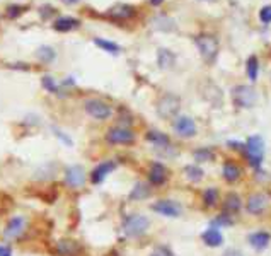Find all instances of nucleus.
<instances>
[{
    "label": "nucleus",
    "mask_w": 271,
    "mask_h": 256,
    "mask_svg": "<svg viewBox=\"0 0 271 256\" xmlns=\"http://www.w3.org/2000/svg\"><path fill=\"white\" fill-rule=\"evenodd\" d=\"M150 227V220L142 214H130L123 218L122 230L128 238H140L144 236Z\"/></svg>",
    "instance_id": "obj_1"
},
{
    "label": "nucleus",
    "mask_w": 271,
    "mask_h": 256,
    "mask_svg": "<svg viewBox=\"0 0 271 256\" xmlns=\"http://www.w3.org/2000/svg\"><path fill=\"white\" fill-rule=\"evenodd\" d=\"M244 156L246 159H248L249 166L256 169L260 168L262 162V158H264V140H262L260 135L249 137L244 146Z\"/></svg>",
    "instance_id": "obj_2"
},
{
    "label": "nucleus",
    "mask_w": 271,
    "mask_h": 256,
    "mask_svg": "<svg viewBox=\"0 0 271 256\" xmlns=\"http://www.w3.org/2000/svg\"><path fill=\"white\" fill-rule=\"evenodd\" d=\"M194 43L200 50V55L206 64H214L218 55V40L214 34H198L194 38Z\"/></svg>",
    "instance_id": "obj_3"
},
{
    "label": "nucleus",
    "mask_w": 271,
    "mask_h": 256,
    "mask_svg": "<svg viewBox=\"0 0 271 256\" xmlns=\"http://www.w3.org/2000/svg\"><path fill=\"white\" fill-rule=\"evenodd\" d=\"M179 108H181V99H179L176 94L166 92L164 96H160V99L157 101V113L164 120H170L176 116L179 113Z\"/></svg>",
    "instance_id": "obj_4"
},
{
    "label": "nucleus",
    "mask_w": 271,
    "mask_h": 256,
    "mask_svg": "<svg viewBox=\"0 0 271 256\" xmlns=\"http://www.w3.org/2000/svg\"><path fill=\"white\" fill-rule=\"evenodd\" d=\"M135 132L126 126H112L106 132V142L111 146H132L135 144Z\"/></svg>",
    "instance_id": "obj_5"
},
{
    "label": "nucleus",
    "mask_w": 271,
    "mask_h": 256,
    "mask_svg": "<svg viewBox=\"0 0 271 256\" xmlns=\"http://www.w3.org/2000/svg\"><path fill=\"white\" fill-rule=\"evenodd\" d=\"M232 101L237 108H252L256 104V92L249 86H236L232 89Z\"/></svg>",
    "instance_id": "obj_6"
},
{
    "label": "nucleus",
    "mask_w": 271,
    "mask_h": 256,
    "mask_svg": "<svg viewBox=\"0 0 271 256\" xmlns=\"http://www.w3.org/2000/svg\"><path fill=\"white\" fill-rule=\"evenodd\" d=\"M64 180L66 186H70L72 190H80L87 181V172L80 164H74V166H68L65 169Z\"/></svg>",
    "instance_id": "obj_7"
},
{
    "label": "nucleus",
    "mask_w": 271,
    "mask_h": 256,
    "mask_svg": "<svg viewBox=\"0 0 271 256\" xmlns=\"http://www.w3.org/2000/svg\"><path fill=\"white\" fill-rule=\"evenodd\" d=\"M84 108L89 116H92L94 120H101V122L111 118L112 114V108L108 102H104L102 99H87L84 102Z\"/></svg>",
    "instance_id": "obj_8"
},
{
    "label": "nucleus",
    "mask_w": 271,
    "mask_h": 256,
    "mask_svg": "<svg viewBox=\"0 0 271 256\" xmlns=\"http://www.w3.org/2000/svg\"><path fill=\"white\" fill-rule=\"evenodd\" d=\"M26 218L22 216H16L12 217L9 222H7L6 229H4V239L6 241H14V239H18L22 236V232L26 230Z\"/></svg>",
    "instance_id": "obj_9"
},
{
    "label": "nucleus",
    "mask_w": 271,
    "mask_h": 256,
    "mask_svg": "<svg viewBox=\"0 0 271 256\" xmlns=\"http://www.w3.org/2000/svg\"><path fill=\"white\" fill-rule=\"evenodd\" d=\"M152 210L164 217H170V218H176L181 216L182 208L178 202L174 200H157L156 204L152 205Z\"/></svg>",
    "instance_id": "obj_10"
},
{
    "label": "nucleus",
    "mask_w": 271,
    "mask_h": 256,
    "mask_svg": "<svg viewBox=\"0 0 271 256\" xmlns=\"http://www.w3.org/2000/svg\"><path fill=\"white\" fill-rule=\"evenodd\" d=\"M174 132L182 138H191L196 135V123L190 116H178L174 120Z\"/></svg>",
    "instance_id": "obj_11"
},
{
    "label": "nucleus",
    "mask_w": 271,
    "mask_h": 256,
    "mask_svg": "<svg viewBox=\"0 0 271 256\" xmlns=\"http://www.w3.org/2000/svg\"><path fill=\"white\" fill-rule=\"evenodd\" d=\"M116 168H118V164H116L114 160H111V159L99 162L98 166L90 171V183H94V184L102 183V181L106 180V178L110 176Z\"/></svg>",
    "instance_id": "obj_12"
},
{
    "label": "nucleus",
    "mask_w": 271,
    "mask_h": 256,
    "mask_svg": "<svg viewBox=\"0 0 271 256\" xmlns=\"http://www.w3.org/2000/svg\"><path fill=\"white\" fill-rule=\"evenodd\" d=\"M55 253L58 256H80L82 244L75 239H62V241L56 242Z\"/></svg>",
    "instance_id": "obj_13"
},
{
    "label": "nucleus",
    "mask_w": 271,
    "mask_h": 256,
    "mask_svg": "<svg viewBox=\"0 0 271 256\" xmlns=\"http://www.w3.org/2000/svg\"><path fill=\"white\" fill-rule=\"evenodd\" d=\"M266 207H268V196L264 193H252L246 202V208L252 216H260V214L264 212Z\"/></svg>",
    "instance_id": "obj_14"
},
{
    "label": "nucleus",
    "mask_w": 271,
    "mask_h": 256,
    "mask_svg": "<svg viewBox=\"0 0 271 256\" xmlns=\"http://www.w3.org/2000/svg\"><path fill=\"white\" fill-rule=\"evenodd\" d=\"M168 168L162 162H154L148 169V184L152 186H162L168 181Z\"/></svg>",
    "instance_id": "obj_15"
},
{
    "label": "nucleus",
    "mask_w": 271,
    "mask_h": 256,
    "mask_svg": "<svg viewBox=\"0 0 271 256\" xmlns=\"http://www.w3.org/2000/svg\"><path fill=\"white\" fill-rule=\"evenodd\" d=\"M106 16L114 20H126L135 16V7L126 6V4H118V6L111 7V9L106 12Z\"/></svg>",
    "instance_id": "obj_16"
},
{
    "label": "nucleus",
    "mask_w": 271,
    "mask_h": 256,
    "mask_svg": "<svg viewBox=\"0 0 271 256\" xmlns=\"http://www.w3.org/2000/svg\"><path fill=\"white\" fill-rule=\"evenodd\" d=\"M80 26V20L75 19V18H70V16H64V18H58L55 22H53V30L58 31V32H68V31H74Z\"/></svg>",
    "instance_id": "obj_17"
},
{
    "label": "nucleus",
    "mask_w": 271,
    "mask_h": 256,
    "mask_svg": "<svg viewBox=\"0 0 271 256\" xmlns=\"http://www.w3.org/2000/svg\"><path fill=\"white\" fill-rule=\"evenodd\" d=\"M240 174H242V169L237 166L236 162H232V160H225L224 166H222V176L227 183H236V181L240 178Z\"/></svg>",
    "instance_id": "obj_18"
},
{
    "label": "nucleus",
    "mask_w": 271,
    "mask_h": 256,
    "mask_svg": "<svg viewBox=\"0 0 271 256\" xmlns=\"http://www.w3.org/2000/svg\"><path fill=\"white\" fill-rule=\"evenodd\" d=\"M145 138H147L150 144H154V147H157V148H169L170 147L169 137L159 130H148L147 135H145Z\"/></svg>",
    "instance_id": "obj_19"
},
{
    "label": "nucleus",
    "mask_w": 271,
    "mask_h": 256,
    "mask_svg": "<svg viewBox=\"0 0 271 256\" xmlns=\"http://www.w3.org/2000/svg\"><path fill=\"white\" fill-rule=\"evenodd\" d=\"M152 195V188H150L148 183H144V181H140V183H136L135 186L132 188L130 195L128 198L133 202H140V200H145V198H148Z\"/></svg>",
    "instance_id": "obj_20"
},
{
    "label": "nucleus",
    "mask_w": 271,
    "mask_h": 256,
    "mask_svg": "<svg viewBox=\"0 0 271 256\" xmlns=\"http://www.w3.org/2000/svg\"><path fill=\"white\" fill-rule=\"evenodd\" d=\"M242 207V200H240V196L237 195V193H228L227 196H225V202H224V212L228 214V216H234L237 214Z\"/></svg>",
    "instance_id": "obj_21"
},
{
    "label": "nucleus",
    "mask_w": 271,
    "mask_h": 256,
    "mask_svg": "<svg viewBox=\"0 0 271 256\" xmlns=\"http://www.w3.org/2000/svg\"><path fill=\"white\" fill-rule=\"evenodd\" d=\"M202 239L203 242H205L206 246L210 248H216L220 246L224 242V236L220 230H216V227H210V229H206L205 232L202 234Z\"/></svg>",
    "instance_id": "obj_22"
},
{
    "label": "nucleus",
    "mask_w": 271,
    "mask_h": 256,
    "mask_svg": "<svg viewBox=\"0 0 271 256\" xmlns=\"http://www.w3.org/2000/svg\"><path fill=\"white\" fill-rule=\"evenodd\" d=\"M270 234L268 232H254L249 236V244H251L254 250L256 251H262V250H266L270 244Z\"/></svg>",
    "instance_id": "obj_23"
},
{
    "label": "nucleus",
    "mask_w": 271,
    "mask_h": 256,
    "mask_svg": "<svg viewBox=\"0 0 271 256\" xmlns=\"http://www.w3.org/2000/svg\"><path fill=\"white\" fill-rule=\"evenodd\" d=\"M176 62V56H174L172 52L166 48H160L159 53H157V64H159L160 68H170Z\"/></svg>",
    "instance_id": "obj_24"
},
{
    "label": "nucleus",
    "mask_w": 271,
    "mask_h": 256,
    "mask_svg": "<svg viewBox=\"0 0 271 256\" xmlns=\"http://www.w3.org/2000/svg\"><path fill=\"white\" fill-rule=\"evenodd\" d=\"M94 44H96V46H99L101 50H104V52L111 53V55H118V53L122 52V46H120V44H116V43H112V41H110V40L96 38Z\"/></svg>",
    "instance_id": "obj_25"
},
{
    "label": "nucleus",
    "mask_w": 271,
    "mask_h": 256,
    "mask_svg": "<svg viewBox=\"0 0 271 256\" xmlns=\"http://www.w3.org/2000/svg\"><path fill=\"white\" fill-rule=\"evenodd\" d=\"M184 174L190 181L198 183V181L203 180V174H205V172H203V169L200 166H196V164H190V166L184 168Z\"/></svg>",
    "instance_id": "obj_26"
},
{
    "label": "nucleus",
    "mask_w": 271,
    "mask_h": 256,
    "mask_svg": "<svg viewBox=\"0 0 271 256\" xmlns=\"http://www.w3.org/2000/svg\"><path fill=\"white\" fill-rule=\"evenodd\" d=\"M193 156H194V160H198V162H210V160L215 159V152L208 147L196 148V150L193 152Z\"/></svg>",
    "instance_id": "obj_27"
},
{
    "label": "nucleus",
    "mask_w": 271,
    "mask_h": 256,
    "mask_svg": "<svg viewBox=\"0 0 271 256\" xmlns=\"http://www.w3.org/2000/svg\"><path fill=\"white\" fill-rule=\"evenodd\" d=\"M36 56L43 62V64H50V62L55 60L56 53L52 46H40V48H38V52H36Z\"/></svg>",
    "instance_id": "obj_28"
},
{
    "label": "nucleus",
    "mask_w": 271,
    "mask_h": 256,
    "mask_svg": "<svg viewBox=\"0 0 271 256\" xmlns=\"http://www.w3.org/2000/svg\"><path fill=\"white\" fill-rule=\"evenodd\" d=\"M246 70H248V76L252 82L258 79V72H260V60H258V56H249L248 64H246Z\"/></svg>",
    "instance_id": "obj_29"
},
{
    "label": "nucleus",
    "mask_w": 271,
    "mask_h": 256,
    "mask_svg": "<svg viewBox=\"0 0 271 256\" xmlns=\"http://www.w3.org/2000/svg\"><path fill=\"white\" fill-rule=\"evenodd\" d=\"M203 204H205V207H215L218 204V190L206 188L203 193Z\"/></svg>",
    "instance_id": "obj_30"
},
{
    "label": "nucleus",
    "mask_w": 271,
    "mask_h": 256,
    "mask_svg": "<svg viewBox=\"0 0 271 256\" xmlns=\"http://www.w3.org/2000/svg\"><path fill=\"white\" fill-rule=\"evenodd\" d=\"M41 86H43L44 90H48V92H52V94H62L60 92V86H58L56 80L53 79V77H50V76L41 77Z\"/></svg>",
    "instance_id": "obj_31"
},
{
    "label": "nucleus",
    "mask_w": 271,
    "mask_h": 256,
    "mask_svg": "<svg viewBox=\"0 0 271 256\" xmlns=\"http://www.w3.org/2000/svg\"><path fill=\"white\" fill-rule=\"evenodd\" d=\"M232 222H234V218H232V216H228V214H222V216H218V217H216L215 218V220L214 222H212V226H230L232 224Z\"/></svg>",
    "instance_id": "obj_32"
},
{
    "label": "nucleus",
    "mask_w": 271,
    "mask_h": 256,
    "mask_svg": "<svg viewBox=\"0 0 271 256\" xmlns=\"http://www.w3.org/2000/svg\"><path fill=\"white\" fill-rule=\"evenodd\" d=\"M150 256H174V253L168 246H157L156 250L150 253Z\"/></svg>",
    "instance_id": "obj_33"
},
{
    "label": "nucleus",
    "mask_w": 271,
    "mask_h": 256,
    "mask_svg": "<svg viewBox=\"0 0 271 256\" xmlns=\"http://www.w3.org/2000/svg\"><path fill=\"white\" fill-rule=\"evenodd\" d=\"M24 12V7L22 6H10L7 7V18L10 19H16L18 16H20Z\"/></svg>",
    "instance_id": "obj_34"
},
{
    "label": "nucleus",
    "mask_w": 271,
    "mask_h": 256,
    "mask_svg": "<svg viewBox=\"0 0 271 256\" xmlns=\"http://www.w3.org/2000/svg\"><path fill=\"white\" fill-rule=\"evenodd\" d=\"M260 19H261L264 24H270V22H271V6L262 7V9L260 10Z\"/></svg>",
    "instance_id": "obj_35"
},
{
    "label": "nucleus",
    "mask_w": 271,
    "mask_h": 256,
    "mask_svg": "<svg viewBox=\"0 0 271 256\" xmlns=\"http://www.w3.org/2000/svg\"><path fill=\"white\" fill-rule=\"evenodd\" d=\"M53 132H55V135L58 137V140H60V142H64L65 146H68V147H72V146H74L72 138H70V137H66V135H65V134H64V132H62V130H58V128H53Z\"/></svg>",
    "instance_id": "obj_36"
},
{
    "label": "nucleus",
    "mask_w": 271,
    "mask_h": 256,
    "mask_svg": "<svg viewBox=\"0 0 271 256\" xmlns=\"http://www.w3.org/2000/svg\"><path fill=\"white\" fill-rule=\"evenodd\" d=\"M0 256H12V250L9 246L0 244Z\"/></svg>",
    "instance_id": "obj_37"
},
{
    "label": "nucleus",
    "mask_w": 271,
    "mask_h": 256,
    "mask_svg": "<svg viewBox=\"0 0 271 256\" xmlns=\"http://www.w3.org/2000/svg\"><path fill=\"white\" fill-rule=\"evenodd\" d=\"M222 256H244V254L240 253L239 250H234V248H232V250H227V251H225V253H224Z\"/></svg>",
    "instance_id": "obj_38"
},
{
    "label": "nucleus",
    "mask_w": 271,
    "mask_h": 256,
    "mask_svg": "<svg viewBox=\"0 0 271 256\" xmlns=\"http://www.w3.org/2000/svg\"><path fill=\"white\" fill-rule=\"evenodd\" d=\"M64 4H66V6H74V4H77V2H80V0H62Z\"/></svg>",
    "instance_id": "obj_39"
},
{
    "label": "nucleus",
    "mask_w": 271,
    "mask_h": 256,
    "mask_svg": "<svg viewBox=\"0 0 271 256\" xmlns=\"http://www.w3.org/2000/svg\"><path fill=\"white\" fill-rule=\"evenodd\" d=\"M162 2H164V0H150V4H152V6H160Z\"/></svg>",
    "instance_id": "obj_40"
}]
</instances>
